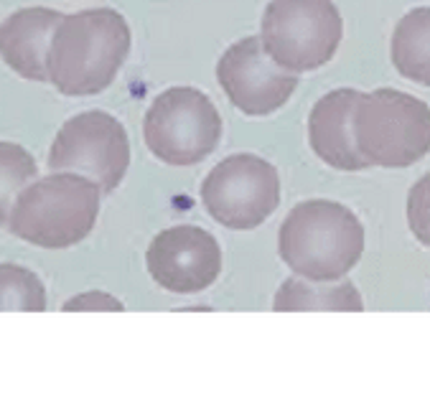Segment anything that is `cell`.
I'll return each instance as SVG.
<instances>
[{"label":"cell","mask_w":430,"mask_h":404,"mask_svg":"<svg viewBox=\"0 0 430 404\" xmlns=\"http://www.w3.org/2000/svg\"><path fill=\"white\" fill-rule=\"evenodd\" d=\"M278 252L298 277L334 283L364 252V226L352 209L328 198L301 201L280 224Z\"/></svg>","instance_id":"2"},{"label":"cell","mask_w":430,"mask_h":404,"mask_svg":"<svg viewBox=\"0 0 430 404\" xmlns=\"http://www.w3.org/2000/svg\"><path fill=\"white\" fill-rule=\"evenodd\" d=\"M201 204L227 229H255L280 204L275 165L252 153H237L216 163L201 183Z\"/></svg>","instance_id":"7"},{"label":"cell","mask_w":430,"mask_h":404,"mask_svg":"<svg viewBox=\"0 0 430 404\" xmlns=\"http://www.w3.org/2000/svg\"><path fill=\"white\" fill-rule=\"evenodd\" d=\"M389 56L405 79L430 86V5L410 10L397 23Z\"/></svg>","instance_id":"13"},{"label":"cell","mask_w":430,"mask_h":404,"mask_svg":"<svg viewBox=\"0 0 430 404\" xmlns=\"http://www.w3.org/2000/svg\"><path fill=\"white\" fill-rule=\"evenodd\" d=\"M344 23L334 0H270L260 41L278 67L303 74L334 59Z\"/></svg>","instance_id":"5"},{"label":"cell","mask_w":430,"mask_h":404,"mask_svg":"<svg viewBox=\"0 0 430 404\" xmlns=\"http://www.w3.org/2000/svg\"><path fill=\"white\" fill-rule=\"evenodd\" d=\"M49 168L82 173L102 193H112L130 168V140L122 122L102 110L69 117L52 143Z\"/></svg>","instance_id":"8"},{"label":"cell","mask_w":430,"mask_h":404,"mask_svg":"<svg viewBox=\"0 0 430 404\" xmlns=\"http://www.w3.org/2000/svg\"><path fill=\"white\" fill-rule=\"evenodd\" d=\"M216 79L229 102L252 117L280 110L298 86V74L278 67L265 54L260 36L232 43L216 64Z\"/></svg>","instance_id":"9"},{"label":"cell","mask_w":430,"mask_h":404,"mask_svg":"<svg viewBox=\"0 0 430 404\" xmlns=\"http://www.w3.org/2000/svg\"><path fill=\"white\" fill-rule=\"evenodd\" d=\"M361 92L341 86L313 104L308 115V143L313 153L336 171H364L367 161L361 158L354 143V107Z\"/></svg>","instance_id":"11"},{"label":"cell","mask_w":430,"mask_h":404,"mask_svg":"<svg viewBox=\"0 0 430 404\" xmlns=\"http://www.w3.org/2000/svg\"><path fill=\"white\" fill-rule=\"evenodd\" d=\"M41 313L46 310V290L36 272L21 265H0V313Z\"/></svg>","instance_id":"16"},{"label":"cell","mask_w":430,"mask_h":404,"mask_svg":"<svg viewBox=\"0 0 430 404\" xmlns=\"http://www.w3.org/2000/svg\"><path fill=\"white\" fill-rule=\"evenodd\" d=\"M352 128L357 150L370 165L407 168L430 153V107L400 89L361 92Z\"/></svg>","instance_id":"4"},{"label":"cell","mask_w":430,"mask_h":404,"mask_svg":"<svg viewBox=\"0 0 430 404\" xmlns=\"http://www.w3.org/2000/svg\"><path fill=\"white\" fill-rule=\"evenodd\" d=\"M64 313H79V310H112V313H122L125 305H122L115 295L102 293V290H89V293H79L74 298L64 302Z\"/></svg>","instance_id":"18"},{"label":"cell","mask_w":430,"mask_h":404,"mask_svg":"<svg viewBox=\"0 0 430 404\" xmlns=\"http://www.w3.org/2000/svg\"><path fill=\"white\" fill-rule=\"evenodd\" d=\"M61 13L49 8L18 10L0 26V56L23 79H46V54Z\"/></svg>","instance_id":"12"},{"label":"cell","mask_w":430,"mask_h":404,"mask_svg":"<svg viewBox=\"0 0 430 404\" xmlns=\"http://www.w3.org/2000/svg\"><path fill=\"white\" fill-rule=\"evenodd\" d=\"M146 265L161 287L176 295H191L212 287L219 277L222 250L207 229L179 224L155 234L146 250Z\"/></svg>","instance_id":"10"},{"label":"cell","mask_w":430,"mask_h":404,"mask_svg":"<svg viewBox=\"0 0 430 404\" xmlns=\"http://www.w3.org/2000/svg\"><path fill=\"white\" fill-rule=\"evenodd\" d=\"M130 43V26L117 10L61 16L46 54V79L67 97L100 95L122 69Z\"/></svg>","instance_id":"1"},{"label":"cell","mask_w":430,"mask_h":404,"mask_svg":"<svg viewBox=\"0 0 430 404\" xmlns=\"http://www.w3.org/2000/svg\"><path fill=\"white\" fill-rule=\"evenodd\" d=\"M148 150L166 165H196L222 138L216 104L194 86H171L155 97L143 120Z\"/></svg>","instance_id":"6"},{"label":"cell","mask_w":430,"mask_h":404,"mask_svg":"<svg viewBox=\"0 0 430 404\" xmlns=\"http://www.w3.org/2000/svg\"><path fill=\"white\" fill-rule=\"evenodd\" d=\"M102 189L82 173L54 171L34 178L18 193L8 214V229L18 239L67 250L89 237L100 214Z\"/></svg>","instance_id":"3"},{"label":"cell","mask_w":430,"mask_h":404,"mask_svg":"<svg viewBox=\"0 0 430 404\" xmlns=\"http://www.w3.org/2000/svg\"><path fill=\"white\" fill-rule=\"evenodd\" d=\"M273 310L301 313V310H364V300L352 283L310 285L301 277H288L275 293Z\"/></svg>","instance_id":"14"},{"label":"cell","mask_w":430,"mask_h":404,"mask_svg":"<svg viewBox=\"0 0 430 404\" xmlns=\"http://www.w3.org/2000/svg\"><path fill=\"white\" fill-rule=\"evenodd\" d=\"M38 178V165L23 145L0 140V226L8 224V214L18 193Z\"/></svg>","instance_id":"15"},{"label":"cell","mask_w":430,"mask_h":404,"mask_svg":"<svg viewBox=\"0 0 430 404\" xmlns=\"http://www.w3.org/2000/svg\"><path fill=\"white\" fill-rule=\"evenodd\" d=\"M407 224L415 239L430 247V173H425L407 193Z\"/></svg>","instance_id":"17"}]
</instances>
